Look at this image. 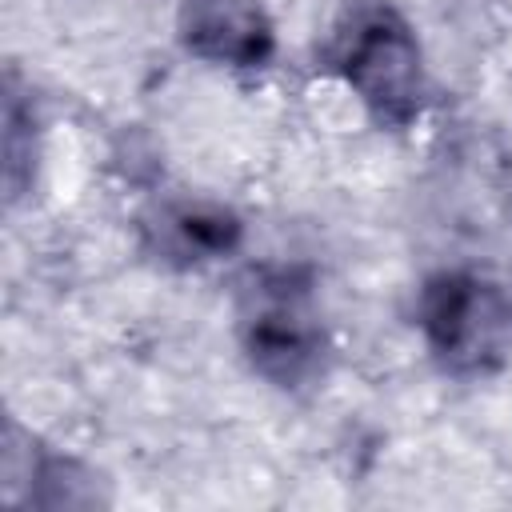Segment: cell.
<instances>
[{"instance_id": "6da1fadb", "label": "cell", "mask_w": 512, "mask_h": 512, "mask_svg": "<svg viewBox=\"0 0 512 512\" xmlns=\"http://www.w3.org/2000/svg\"><path fill=\"white\" fill-rule=\"evenodd\" d=\"M332 64L380 120L404 124L408 116H416L420 48L392 8H356L332 40Z\"/></svg>"}, {"instance_id": "7a4b0ae2", "label": "cell", "mask_w": 512, "mask_h": 512, "mask_svg": "<svg viewBox=\"0 0 512 512\" xmlns=\"http://www.w3.org/2000/svg\"><path fill=\"white\" fill-rule=\"evenodd\" d=\"M244 344L252 364L276 384H300L320 368V324L308 292L288 276H260L244 304Z\"/></svg>"}, {"instance_id": "3957f363", "label": "cell", "mask_w": 512, "mask_h": 512, "mask_svg": "<svg viewBox=\"0 0 512 512\" xmlns=\"http://www.w3.org/2000/svg\"><path fill=\"white\" fill-rule=\"evenodd\" d=\"M420 324L452 368H480L496 356L508 308L500 292L476 276H440L420 296Z\"/></svg>"}, {"instance_id": "277c9868", "label": "cell", "mask_w": 512, "mask_h": 512, "mask_svg": "<svg viewBox=\"0 0 512 512\" xmlns=\"http://www.w3.org/2000/svg\"><path fill=\"white\" fill-rule=\"evenodd\" d=\"M184 44L216 64H260L272 52V28L260 0H184Z\"/></svg>"}, {"instance_id": "5b68a950", "label": "cell", "mask_w": 512, "mask_h": 512, "mask_svg": "<svg viewBox=\"0 0 512 512\" xmlns=\"http://www.w3.org/2000/svg\"><path fill=\"white\" fill-rule=\"evenodd\" d=\"M240 224L224 208H204V204H184L164 212V248L188 260L220 256L236 244Z\"/></svg>"}]
</instances>
